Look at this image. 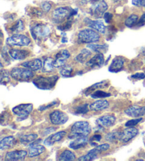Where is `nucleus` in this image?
Wrapping results in <instances>:
<instances>
[{
	"mask_svg": "<svg viewBox=\"0 0 145 161\" xmlns=\"http://www.w3.org/2000/svg\"><path fill=\"white\" fill-rule=\"evenodd\" d=\"M120 134H121V131H114L112 132H110L109 134H108L106 136H105V141H108V142H111V143L116 142V141H119Z\"/></svg>",
	"mask_w": 145,
	"mask_h": 161,
	"instance_id": "nucleus-32",
	"label": "nucleus"
},
{
	"mask_svg": "<svg viewBox=\"0 0 145 161\" xmlns=\"http://www.w3.org/2000/svg\"><path fill=\"white\" fill-rule=\"evenodd\" d=\"M142 0H132V3L133 5H135V6L139 7L142 5Z\"/></svg>",
	"mask_w": 145,
	"mask_h": 161,
	"instance_id": "nucleus-51",
	"label": "nucleus"
},
{
	"mask_svg": "<svg viewBox=\"0 0 145 161\" xmlns=\"http://www.w3.org/2000/svg\"><path fill=\"white\" fill-rule=\"evenodd\" d=\"M89 105L87 104H81L79 106H77L74 108V114L77 115L81 114H87L89 111Z\"/></svg>",
	"mask_w": 145,
	"mask_h": 161,
	"instance_id": "nucleus-35",
	"label": "nucleus"
},
{
	"mask_svg": "<svg viewBox=\"0 0 145 161\" xmlns=\"http://www.w3.org/2000/svg\"><path fill=\"white\" fill-rule=\"evenodd\" d=\"M102 139V136L100 134H95L93 136V137L91 138V141H96V142H99Z\"/></svg>",
	"mask_w": 145,
	"mask_h": 161,
	"instance_id": "nucleus-49",
	"label": "nucleus"
},
{
	"mask_svg": "<svg viewBox=\"0 0 145 161\" xmlns=\"http://www.w3.org/2000/svg\"><path fill=\"white\" fill-rule=\"evenodd\" d=\"M88 48H90L92 51L96 52L97 53H104V52L107 51L108 46L106 45H99V44H89L88 45Z\"/></svg>",
	"mask_w": 145,
	"mask_h": 161,
	"instance_id": "nucleus-31",
	"label": "nucleus"
},
{
	"mask_svg": "<svg viewBox=\"0 0 145 161\" xmlns=\"http://www.w3.org/2000/svg\"><path fill=\"white\" fill-rule=\"evenodd\" d=\"M104 63V56L103 53H97L91 58L87 63L86 66L91 69L101 68Z\"/></svg>",
	"mask_w": 145,
	"mask_h": 161,
	"instance_id": "nucleus-16",
	"label": "nucleus"
},
{
	"mask_svg": "<svg viewBox=\"0 0 145 161\" xmlns=\"http://www.w3.org/2000/svg\"><path fill=\"white\" fill-rule=\"evenodd\" d=\"M125 114L132 118L142 117L145 115V106L141 107L137 105L131 106L125 111Z\"/></svg>",
	"mask_w": 145,
	"mask_h": 161,
	"instance_id": "nucleus-14",
	"label": "nucleus"
},
{
	"mask_svg": "<svg viewBox=\"0 0 145 161\" xmlns=\"http://www.w3.org/2000/svg\"><path fill=\"white\" fill-rule=\"evenodd\" d=\"M43 62L40 58H35L29 61H26L21 64V66L29 68L33 71H38L43 68Z\"/></svg>",
	"mask_w": 145,
	"mask_h": 161,
	"instance_id": "nucleus-20",
	"label": "nucleus"
},
{
	"mask_svg": "<svg viewBox=\"0 0 145 161\" xmlns=\"http://www.w3.org/2000/svg\"><path fill=\"white\" fill-rule=\"evenodd\" d=\"M72 72H73V68H72V66L67 65L62 66V68L60 69V73L64 77H69L72 76Z\"/></svg>",
	"mask_w": 145,
	"mask_h": 161,
	"instance_id": "nucleus-36",
	"label": "nucleus"
},
{
	"mask_svg": "<svg viewBox=\"0 0 145 161\" xmlns=\"http://www.w3.org/2000/svg\"><path fill=\"white\" fill-rule=\"evenodd\" d=\"M76 159V155L69 150H65L59 155L58 160L60 161H72Z\"/></svg>",
	"mask_w": 145,
	"mask_h": 161,
	"instance_id": "nucleus-28",
	"label": "nucleus"
},
{
	"mask_svg": "<svg viewBox=\"0 0 145 161\" xmlns=\"http://www.w3.org/2000/svg\"><path fill=\"white\" fill-rule=\"evenodd\" d=\"M24 29V22L21 20H19L13 25L12 28H11V31H12L13 34H16V33L20 32Z\"/></svg>",
	"mask_w": 145,
	"mask_h": 161,
	"instance_id": "nucleus-38",
	"label": "nucleus"
},
{
	"mask_svg": "<svg viewBox=\"0 0 145 161\" xmlns=\"http://www.w3.org/2000/svg\"><path fill=\"white\" fill-rule=\"evenodd\" d=\"M10 119V115L7 112H4L1 115V124L2 126L6 125L8 124Z\"/></svg>",
	"mask_w": 145,
	"mask_h": 161,
	"instance_id": "nucleus-41",
	"label": "nucleus"
},
{
	"mask_svg": "<svg viewBox=\"0 0 145 161\" xmlns=\"http://www.w3.org/2000/svg\"><path fill=\"white\" fill-rule=\"evenodd\" d=\"M67 135V132L65 131H61L59 132L55 133L54 134L49 136L48 137L46 138V140L43 141V143L46 146H52L55 143H57L63 139L64 137Z\"/></svg>",
	"mask_w": 145,
	"mask_h": 161,
	"instance_id": "nucleus-17",
	"label": "nucleus"
},
{
	"mask_svg": "<svg viewBox=\"0 0 145 161\" xmlns=\"http://www.w3.org/2000/svg\"><path fill=\"white\" fill-rule=\"evenodd\" d=\"M131 78L134 80H144L145 78V74L144 73H137L131 75Z\"/></svg>",
	"mask_w": 145,
	"mask_h": 161,
	"instance_id": "nucleus-45",
	"label": "nucleus"
},
{
	"mask_svg": "<svg viewBox=\"0 0 145 161\" xmlns=\"http://www.w3.org/2000/svg\"><path fill=\"white\" fill-rule=\"evenodd\" d=\"M33 106L32 104H21L12 109V112L17 116L18 121L26 119L32 112Z\"/></svg>",
	"mask_w": 145,
	"mask_h": 161,
	"instance_id": "nucleus-7",
	"label": "nucleus"
},
{
	"mask_svg": "<svg viewBox=\"0 0 145 161\" xmlns=\"http://www.w3.org/2000/svg\"><path fill=\"white\" fill-rule=\"evenodd\" d=\"M91 52L88 49H82L79 54L77 55L75 59L78 63H85L89 59V58L91 56Z\"/></svg>",
	"mask_w": 145,
	"mask_h": 161,
	"instance_id": "nucleus-27",
	"label": "nucleus"
},
{
	"mask_svg": "<svg viewBox=\"0 0 145 161\" xmlns=\"http://www.w3.org/2000/svg\"><path fill=\"white\" fill-rule=\"evenodd\" d=\"M139 16L137 14H131L125 22V26L128 28H132L138 23Z\"/></svg>",
	"mask_w": 145,
	"mask_h": 161,
	"instance_id": "nucleus-34",
	"label": "nucleus"
},
{
	"mask_svg": "<svg viewBox=\"0 0 145 161\" xmlns=\"http://www.w3.org/2000/svg\"><path fill=\"white\" fill-rule=\"evenodd\" d=\"M116 118L113 114H105L96 119V124L100 129H106L115 124Z\"/></svg>",
	"mask_w": 145,
	"mask_h": 161,
	"instance_id": "nucleus-12",
	"label": "nucleus"
},
{
	"mask_svg": "<svg viewBox=\"0 0 145 161\" xmlns=\"http://www.w3.org/2000/svg\"><path fill=\"white\" fill-rule=\"evenodd\" d=\"M16 140L13 136H9L2 138L0 143V149L1 151H4V150L9 149L13 148L16 145Z\"/></svg>",
	"mask_w": 145,
	"mask_h": 161,
	"instance_id": "nucleus-24",
	"label": "nucleus"
},
{
	"mask_svg": "<svg viewBox=\"0 0 145 161\" xmlns=\"http://www.w3.org/2000/svg\"><path fill=\"white\" fill-rule=\"evenodd\" d=\"M110 148V145L108 143H104V144H101V145H99V146H96V148L94 149L96 150V151L100 153H101L103 151H107Z\"/></svg>",
	"mask_w": 145,
	"mask_h": 161,
	"instance_id": "nucleus-42",
	"label": "nucleus"
},
{
	"mask_svg": "<svg viewBox=\"0 0 145 161\" xmlns=\"http://www.w3.org/2000/svg\"><path fill=\"white\" fill-rule=\"evenodd\" d=\"M108 85H109V84H108V81H107V80H103V81L100 82L95 83L94 85H91L90 87L86 89V93L89 92L90 91L96 90H97V89H101V88L107 87Z\"/></svg>",
	"mask_w": 145,
	"mask_h": 161,
	"instance_id": "nucleus-33",
	"label": "nucleus"
},
{
	"mask_svg": "<svg viewBox=\"0 0 145 161\" xmlns=\"http://www.w3.org/2000/svg\"><path fill=\"white\" fill-rule=\"evenodd\" d=\"M91 132V126L88 121H77L71 127L69 138L74 139L79 137H88Z\"/></svg>",
	"mask_w": 145,
	"mask_h": 161,
	"instance_id": "nucleus-1",
	"label": "nucleus"
},
{
	"mask_svg": "<svg viewBox=\"0 0 145 161\" xmlns=\"http://www.w3.org/2000/svg\"><path fill=\"white\" fill-rule=\"evenodd\" d=\"M110 106L109 102L107 100H103V99H99L96 102H93V103L89 105V109L91 111H94V112H100V111H103L108 109Z\"/></svg>",
	"mask_w": 145,
	"mask_h": 161,
	"instance_id": "nucleus-23",
	"label": "nucleus"
},
{
	"mask_svg": "<svg viewBox=\"0 0 145 161\" xmlns=\"http://www.w3.org/2000/svg\"><path fill=\"white\" fill-rule=\"evenodd\" d=\"M55 130H56V128L55 127H50V128H47L44 130V131L43 132V135L42 136H47V135H49L51 133L55 131Z\"/></svg>",
	"mask_w": 145,
	"mask_h": 161,
	"instance_id": "nucleus-48",
	"label": "nucleus"
},
{
	"mask_svg": "<svg viewBox=\"0 0 145 161\" xmlns=\"http://www.w3.org/2000/svg\"><path fill=\"white\" fill-rule=\"evenodd\" d=\"M88 141V137H79L74 138V139L69 143V147L73 150L82 148L87 145Z\"/></svg>",
	"mask_w": 145,
	"mask_h": 161,
	"instance_id": "nucleus-25",
	"label": "nucleus"
},
{
	"mask_svg": "<svg viewBox=\"0 0 145 161\" xmlns=\"http://www.w3.org/2000/svg\"><path fill=\"white\" fill-rule=\"evenodd\" d=\"M142 7H144L145 8V0H142Z\"/></svg>",
	"mask_w": 145,
	"mask_h": 161,
	"instance_id": "nucleus-52",
	"label": "nucleus"
},
{
	"mask_svg": "<svg viewBox=\"0 0 145 161\" xmlns=\"http://www.w3.org/2000/svg\"><path fill=\"white\" fill-rule=\"evenodd\" d=\"M142 121V117L135 118L133 119H131V120H129L126 122V124H125V126L126 127L135 126H136V125H137L139 123H140Z\"/></svg>",
	"mask_w": 145,
	"mask_h": 161,
	"instance_id": "nucleus-40",
	"label": "nucleus"
},
{
	"mask_svg": "<svg viewBox=\"0 0 145 161\" xmlns=\"http://www.w3.org/2000/svg\"><path fill=\"white\" fill-rule=\"evenodd\" d=\"M9 56L16 60H24L29 56L30 53L27 50L24 49H11L9 51Z\"/></svg>",
	"mask_w": 145,
	"mask_h": 161,
	"instance_id": "nucleus-19",
	"label": "nucleus"
},
{
	"mask_svg": "<svg viewBox=\"0 0 145 161\" xmlns=\"http://www.w3.org/2000/svg\"><path fill=\"white\" fill-rule=\"evenodd\" d=\"M108 8V4L104 0H95L91 2L89 13L93 17L100 19L105 14Z\"/></svg>",
	"mask_w": 145,
	"mask_h": 161,
	"instance_id": "nucleus-6",
	"label": "nucleus"
},
{
	"mask_svg": "<svg viewBox=\"0 0 145 161\" xmlns=\"http://www.w3.org/2000/svg\"><path fill=\"white\" fill-rule=\"evenodd\" d=\"M70 58V53L66 49L61 50L55 55L54 59V65L55 68H60L65 65L69 58Z\"/></svg>",
	"mask_w": 145,
	"mask_h": 161,
	"instance_id": "nucleus-13",
	"label": "nucleus"
},
{
	"mask_svg": "<svg viewBox=\"0 0 145 161\" xmlns=\"http://www.w3.org/2000/svg\"><path fill=\"white\" fill-rule=\"evenodd\" d=\"M52 8L51 4L48 2H44L41 4V9L44 12H49Z\"/></svg>",
	"mask_w": 145,
	"mask_h": 161,
	"instance_id": "nucleus-43",
	"label": "nucleus"
},
{
	"mask_svg": "<svg viewBox=\"0 0 145 161\" xmlns=\"http://www.w3.org/2000/svg\"><path fill=\"white\" fill-rule=\"evenodd\" d=\"M77 14V10H74L68 7H58L52 12V19L55 22L62 23L65 19H67Z\"/></svg>",
	"mask_w": 145,
	"mask_h": 161,
	"instance_id": "nucleus-5",
	"label": "nucleus"
},
{
	"mask_svg": "<svg viewBox=\"0 0 145 161\" xmlns=\"http://www.w3.org/2000/svg\"><path fill=\"white\" fill-rule=\"evenodd\" d=\"M124 63H125V59L124 58L121 56H117L113 60L112 63L108 68V70L110 73H117L121 72L124 67Z\"/></svg>",
	"mask_w": 145,
	"mask_h": 161,
	"instance_id": "nucleus-18",
	"label": "nucleus"
},
{
	"mask_svg": "<svg viewBox=\"0 0 145 161\" xmlns=\"http://www.w3.org/2000/svg\"><path fill=\"white\" fill-rule=\"evenodd\" d=\"M100 35L92 29H85L80 31L78 34V41L81 43H93L99 42Z\"/></svg>",
	"mask_w": 145,
	"mask_h": 161,
	"instance_id": "nucleus-4",
	"label": "nucleus"
},
{
	"mask_svg": "<svg viewBox=\"0 0 145 161\" xmlns=\"http://www.w3.org/2000/svg\"><path fill=\"white\" fill-rule=\"evenodd\" d=\"M139 134V130L134 126L127 127L126 129L122 130L120 134L119 141L122 143H128Z\"/></svg>",
	"mask_w": 145,
	"mask_h": 161,
	"instance_id": "nucleus-11",
	"label": "nucleus"
},
{
	"mask_svg": "<svg viewBox=\"0 0 145 161\" xmlns=\"http://www.w3.org/2000/svg\"><path fill=\"white\" fill-rule=\"evenodd\" d=\"M7 43L11 46H27L30 43V39L26 35L16 34L8 38Z\"/></svg>",
	"mask_w": 145,
	"mask_h": 161,
	"instance_id": "nucleus-9",
	"label": "nucleus"
},
{
	"mask_svg": "<svg viewBox=\"0 0 145 161\" xmlns=\"http://www.w3.org/2000/svg\"><path fill=\"white\" fill-rule=\"evenodd\" d=\"M113 1H114V2H118L119 0H113Z\"/></svg>",
	"mask_w": 145,
	"mask_h": 161,
	"instance_id": "nucleus-53",
	"label": "nucleus"
},
{
	"mask_svg": "<svg viewBox=\"0 0 145 161\" xmlns=\"http://www.w3.org/2000/svg\"><path fill=\"white\" fill-rule=\"evenodd\" d=\"M50 121L51 124L56 126L63 125L68 121L69 116L65 112L60 110H55L50 114Z\"/></svg>",
	"mask_w": 145,
	"mask_h": 161,
	"instance_id": "nucleus-10",
	"label": "nucleus"
},
{
	"mask_svg": "<svg viewBox=\"0 0 145 161\" xmlns=\"http://www.w3.org/2000/svg\"><path fill=\"white\" fill-rule=\"evenodd\" d=\"M104 19H105V22H106V23H108V24L110 23V21H112L113 17L112 14H110L109 12L105 13V14L104 15Z\"/></svg>",
	"mask_w": 145,
	"mask_h": 161,
	"instance_id": "nucleus-47",
	"label": "nucleus"
},
{
	"mask_svg": "<svg viewBox=\"0 0 145 161\" xmlns=\"http://www.w3.org/2000/svg\"><path fill=\"white\" fill-rule=\"evenodd\" d=\"M54 65V59L51 57H47L45 58L43 64V68H42V71L43 73H51L55 68Z\"/></svg>",
	"mask_w": 145,
	"mask_h": 161,
	"instance_id": "nucleus-26",
	"label": "nucleus"
},
{
	"mask_svg": "<svg viewBox=\"0 0 145 161\" xmlns=\"http://www.w3.org/2000/svg\"><path fill=\"white\" fill-rule=\"evenodd\" d=\"M111 96L110 93L102 91V90H96L94 93L91 94V97L94 99H103L109 97Z\"/></svg>",
	"mask_w": 145,
	"mask_h": 161,
	"instance_id": "nucleus-37",
	"label": "nucleus"
},
{
	"mask_svg": "<svg viewBox=\"0 0 145 161\" xmlns=\"http://www.w3.org/2000/svg\"><path fill=\"white\" fill-rule=\"evenodd\" d=\"M10 82L9 74L8 73L7 70H3L2 68L1 70V84L7 85L8 82Z\"/></svg>",
	"mask_w": 145,
	"mask_h": 161,
	"instance_id": "nucleus-39",
	"label": "nucleus"
},
{
	"mask_svg": "<svg viewBox=\"0 0 145 161\" xmlns=\"http://www.w3.org/2000/svg\"><path fill=\"white\" fill-rule=\"evenodd\" d=\"M46 149L45 148V146L40 145V144L29 145L28 155H29V158H35L43 154L44 152H46Z\"/></svg>",
	"mask_w": 145,
	"mask_h": 161,
	"instance_id": "nucleus-22",
	"label": "nucleus"
},
{
	"mask_svg": "<svg viewBox=\"0 0 145 161\" xmlns=\"http://www.w3.org/2000/svg\"><path fill=\"white\" fill-rule=\"evenodd\" d=\"M72 26V21H68L67 22L62 25V26H59V29L62 30V31H65V30H68L71 28Z\"/></svg>",
	"mask_w": 145,
	"mask_h": 161,
	"instance_id": "nucleus-46",
	"label": "nucleus"
},
{
	"mask_svg": "<svg viewBox=\"0 0 145 161\" xmlns=\"http://www.w3.org/2000/svg\"><path fill=\"white\" fill-rule=\"evenodd\" d=\"M59 76L57 75L52 76H38L33 79V83L36 87L42 90H52L57 84Z\"/></svg>",
	"mask_w": 145,
	"mask_h": 161,
	"instance_id": "nucleus-2",
	"label": "nucleus"
},
{
	"mask_svg": "<svg viewBox=\"0 0 145 161\" xmlns=\"http://www.w3.org/2000/svg\"><path fill=\"white\" fill-rule=\"evenodd\" d=\"M58 104V102L57 101H53L51 102V103H49L47 105H44V106H41L39 107V110L40 111H44V110H46V109H48L50 108H52L55 107V105H57Z\"/></svg>",
	"mask_w": 145,
	"mask_h": 161,
	"instance_id": "nucleus-44",
	"label": "nucleus"
},
{
	"mask_svg": "<svg viewBox=\"0 0 145 161\" xmlns=\"http://www.w3.org/2000/svg\"><path fill=\"white\" fill-rule=\"evenodd\" d=\"M85 22L89 27L98 31L101 34H104L105 31V26L104 22L101 20H91L89 19H86Z\"/></svg>",
	"mask_w": 145,
	"mask_h": 161,
	"instance_id": "nucleus-21",
	"label": "nucleus"
},
{
	"mask_svg": "<svg viewBox=\"0 0 145 161\" xmlns=\"http://www.w3.org/2000/svg\"><path fill=\"white\" fill-rule=\"evenodd\" d=\"M98 154L99 153L97 152L94 148H93L92 150H91V151H89L86 155L78 158V160H81V161L94 160L98 157Z\"/></svg>",
	"mask_w": 145,
	"mask_h": 161,
	"instance_id": "nucleus-29",
	"label": "nucleus"
},
{
	"mask_svg": "<svg viewBox=\"0 0 145 161\" xmlns=\"http://www.w3.org/2000/svg\"><path fill=\"white\" fill-rule=\"evenodd\" d=\"M28 155V152L23 150L9 151L5 155V160L9 161H16L24 160Z\"/></svg>",
	"mask_w": 145,
	"mask_h": 161,
	"instance_id": "nucleus-15",
	"label": "nucleus"
},
{
	"mask_svg": "<svg viewBox=\"0 0 145 161\" xmlns=\"http://www.w3.org/2000/svg\"><path fill=\"white\" fill-rule=\"evenodd\" d=\"M37 138H38V135L35 134H26V135H22L21 136H20V138H19V141H20V142L21 143L29 144V145H30V144L32 143L33 141H35Z\"/></svg>",
	"mask_w": 145,
	"mask_h": 161,
	"instance_id": "nucleus-30",
	"label": "nucleus"
},
{
	"mask_svg": "<svg viewBox=\"0 0 145 161\" xmlns=\"http://www.w3.org/2000/svg\"><path fill=\"white\" fill-rule=\"evenodd\" d=\"M138 24L139 25V26H141V25L142 26V25L145 24V13L142 16L141 19H139V21H138Z\"/></svg>",
	"mask_w": 145,
	"mask_h": 161,
	"instance_id": "nucleus-50",
	"label": "nucleus"
},
{
	"mask_svg": "<svg viewBox=\"0 0 145 161\" xmlns=\"http://www.w3.org/2000/svg\"><path fill=\"white\" fill-rule=\"evenodd\" d=\"M50 28L45 24H36L31 28V34L35 40H40L47 37L50 34Z\"/></svg>",
	"mask_w": 145,
	"mask_h": 161,
	"instance_id": "nucleus-8",
	"label": "nucleus"
},
{
	"mask_svg": "<svg viewBox=\"0 0 145 161\" xmlns=\"http://www.w3.org/2000/svg\"><path fill=\"white\" fill-rule=\"evenodd\" d=\"M10 75L13 80L19 82H29L34 77L33 71L26 68H13Z\"/></svg>",
	"mask_w": 145,
	"mask_h": 161,
	"instance_id": "nucleus-3",
	"label": "nucleus"
}]
</instances>
